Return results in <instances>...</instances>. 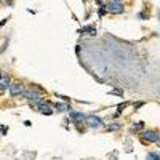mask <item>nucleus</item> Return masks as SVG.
Here are the masks:
<instances>
[{
  "mask_svg": "<svg viewBox=\"0 0 160 160\" xmlns=\"http://www.w3.org/2000/svg\"><path fill=\"white\" fill-rule=\"evenodd\" d=\"M106 8H107V10H109L110 13H114V15H120V13H123V5H122L120 2H112V3H109Z\"/></svg>",
  "mask_w": 160,
  "mask_h": 160,
  "instance_id": "nucleus-3",
  "label": "nucleus"
},
{
  "mask_svg": "<svg viewBox=\"0 0 160 160\" xmlns=\"http://www.w3.org/2000/svg\"><path fill=\"white\" fill-rule=\"evenodd\" d=\"M143 127H144V123H143V122H139V123H136V125L133 127V130H135V131H138V130H141Z\"/></svg>",
  "mask_w": 160,
  "mask_h": 160,
  "instance_id": "nucleus-12",
  "label": "nucleus"
},
{
  "mask_svg": "<svg viewBox=\"0 0 160 160\" xmlns=\"http://www.w3.org/2000/svg\"><path fill=\"white\" fill-rule=\"evenodd\" d=\"M158 18H160V11H158Z\"/></svg>",
  "mask_w": 160,
  "mask_h": 160,
  "instance_id": "nucleus-17",
  "label": "nucleus"
},
{
  "mask_svg": "<svg viewBox=\"0 0 160 160\" xmlns=\"http://www.w3.org/2000/svg\"><path fill=\"white\" fill-rule=\"evenodd\" d=\"M24 96H26V99H29V101H37L40 98V93L39 91H26Z\"/></svg>",
  "mask_w": 160,
  "mask_h": 160,
  "instance_id": "nucleus-7",
  "label": "nucleus"
},
{
  "mask_svg": "<svg viewBox=\"0 0 160 160\" xmlns=\"http://www.w3.org/2000/svg\"><path fill=\"white\" fill-rule=\"evenodd\" d=\"M85 120L88 122V125H90V127H93V128H99V127L104 125L102 119H101V117H98V115H88V117H85Z\"/></svg>",
  "mask_w": 160,
  "mask_h": 160,
  "instance_id": "nucleus-2",
  "label": "nucleus"
},
{
  "mask_svg": "<svg viewBox=\"0 0 160 160\" xmlns=\"http://www.w3.org/2000/svg\"><path fill=\"white\" fill-rule=\"evenodd\" d=\"M141 138L146 139V141H150V143H155V141H158V135L155 133V131H144V133L141 135Z\"/></svg>",
  "mask_w": 160,
  "mask_h": 160,
  "instance_id": "nucleus-5",
  "label": "nucleus"
},
{
  "mask_svg": "<svg viewBox=\"0 0 160 160\" xmlns=\"http://www.w3.org/2000/svg\"><path fill=\"white\" fill-rule=\"evenodd\" d=\"M110 95H117V96H122V91H119V90H112V91H110Z\"/></svg>",
  "mask_w": 160,
  "mask_h": 160,
  "instance_id": "nucleus-14",
  "label": "nucleus"
},
{
  "mask_svg": "<svg viewBox=\"0 0 160 160\" xmlns=\"http://www.w3.org/2000/svg\"><path fill=\"white\" fill-rule=\"evenodd\" d=\"M158 141H160V136H158Z\"/></svg>",
  "mask_w": 160,
  "mask_h": 160,
  "instance_id": "nucleus-18",
  "label": "nucleus"
},
{
  "mask_svg": "<svg viewBox=\"0 0 160 160\" xmlns=\"http://www.w3.org/2000/svg\"><path fill=\"white\" fill-rule=\"evenodd\" d=\"M127 106H128V102H123V104H120V106L117 107V110H115V114H114V115H115V117H119V115L122 114V110H123Z\"/></svg>",
  "mask_w": 160,
  "mask_h": 160,
  "instance_id": "nucleus-9",
  "label": "nucleus"
},
{
  "mask_svg": "<svg viewBox=\"0 0 160 160\" xmlns=\"http://www.w3.org/2000/svg\"><path fill=\"white\" fill-rule=\"evenodd\" d=\"M37 109H39V112H42L43 115H51L53 114L51 104L45 99H40V102H37Z\"/></svg>",
  "mask_w": 160,
  "mask_h": 160,
  "instance_id": "nucleus-1",
  "label": "nucleus"
},
{
  "mask_svg": "<svg viewBox=\"0 0 160 160\" xmlns=\"http://www.w3.org/2000/svg\"><path fill=\"white\" fill-rule=\"evenodd\" d=\"M119 128H120V125H119V123H112V125H109V128H107V130H109V131H114V130H119Z\"/></svg>",
  "mask_w": 160,
  "mask_h": 160,
  "instance_id": "nucleus-11",
  "label": "nucleus"
},
{
  "mask_svg": "<svg viewBox=\"0 0 160 160\" xmlns=\"http://www.w3.org/2000/svg\"><path fill=\"white\" fill-rule=\"evenodd\" d=\"M106 10H107V8H106L104 5H102V6L99 8V16H102V15H106Z\"/></svg>",
  "mask_w": 160,
  "mask_h": 160,
  "instance_id": "nucleus-13",
  "label": "nucleus"
},
{
  "mask_svg": "<svg viewBox=\"0 0 160 160\" xmlns=\"http://www.w3.org/2000/svg\"><path fill=\"white\" fill-rule=\"evenodd\" d=\"M149 158H160L158 154H149Z\"/></svg>",
  "mask_w": 160,
  "mask_h": 160,
  "instance_id": "nucleus-15",
  "label": "nucleus"
},
{
  "mask_svg": "<svg viewBox=\"0 0 160 160\" xmlns=\"http://www.w3.org/2000/svg\"><path fill=\"white\" fill-rule=\"evenodd\" d=\"M21 93H24V87L21 85V83L10 85V95H11V96H18V95H21Z\"/></svg>",
  "mask_w": 160,
  "mask_h": 160,
  "instance_id": "nucleus-6",
  "label": "nucleus"
},
{
  "mask_svg": "<svg viewBox=\"0 0 160 160\" xmlns=\"http://www.w3.org/2000/svg\"><path fill=\"white\" fill-rule=\"evenodd\" d=\"M56 107H58V110H61V112H64V110H67V109H69V106H67V104H63V102L56 104Z\"/></svg>",
  "mask_w": 160,
  "mask_h": 160,
  "instance_id": "nucleus-10",
  "label": "nucleus"
},
{
  "mask_svg": "<svg viewBox=\"0 0 160 160\" xmlns=\"http://www.w3.org/2000/svg\"><path fill=\"white\" fill-rule=\"evenodd\" d=\"M85 117H87V115L80 114V112H71V119H72L74 122H83V120H85Z\"/></svg>",
  "mask_w": 160,
  "mask_h": 160,
  "instance_id": "nucleus-8",
  "label": "nucleus"
},
{
  "mask_svg": "<svg viewBox=\"0 0 160 160\" xmlns=\"http://www.w3.org/2000/svg\"><path fill=\"white\" fill-rule=\"evenodd\" d=\"M114 2H122V0H114Z\"/></svg>",
  "mask_w": 160,
  "mask_h": 160,
  "instance_id": "nucleus-16",
  "label": "nucleus"
},
{
  "mask_svg": "<svg viewBox=\"0 0 160 160\" xmlns=\"http://www.w3.org/2000/svg\"><path fill=\"white\" fill-rule=\"evenodd\" d=\"M10 75H6V74H2L0 75V91H3L6 88H10Z\"/></svg>",
  "mask_w": 160,
  "mask_h": 160,
  "instance_id": "nucleus-4",
  "label": "nucleus"
}]
</instances>
